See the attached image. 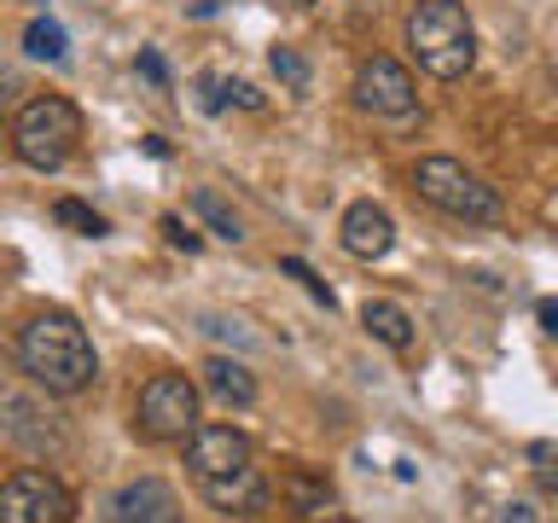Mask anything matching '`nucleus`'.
<instances>
[{
	"label": "nucleus",
	"mask_w": 558,
	"mask_h": 523,
	"mask_svg": "<svg viewBox=\"0 0 558 523\" xmlns=\"http://www.w3.org/2000/svg\"><path fill=\"white\" fill-rule=\"evenodd\" d=\"M17 366L29 373V384H41L47 396H82L99 378V355L94 338L76 314L64 308H41L35 320L17 331Z\"/></svg>",
	"instance_id": "1"
},
{
	"label": "nucleus",
	"mask_w": 558,
	"mask_h": 523,
	"mask_svg": "<svg viewBox=\"0 0 558 523\" xmlns=\"http://www.w3.org/2000/svg\"><path fill=\"white\" fill-rule=\"evenodd\" d=\"M408 52L436 82H460L477 64V29L460 0H418L408 17Z\"/></svg>",
	"instance_id": "2"
},
{
	"label": "nucleus",
	"mask_w": 558,
	"mask_h": 523,
	"mask_svg": "<svg viewBox=\"0 0 558 523\" xmlns=\"http://www.w3.org/2000/svg\"><path fill=\"white\" fill-rule=\"evenodd\" d=\"M82 134H87V122H82V111H76L64 94L24 99V105L12 111V151H17V163L41 169V174L64 169L70 157H76Z\"/></svg>",
	"instance_id": "3"
},
{
	"label": "nucleus",
	"mask_w": 558,
	"mask_h": 523,
	"mask_svg": "<svg viewBox=\"0 0 558 523\" xmlns=\"http://www.w3.org/2000/svg\"><path fill=\"white\" fill-rule=\"evenodd\" d=\"M413 192L453 221H500V192L483 174H471L465 163H453V157H418Z\"/></svg>",
	"instance_id": "4"
},
{
	"label": "nucleus",
	"mask_w": 558,
	"mask_h": 523,
	"mask_svg": "<svg viewBox=\"0 0 558 523\" xmlns=\"http://www.w3.org/2000/svg\"><path fill=\"white\" fill-rule=\"evenodd\" d=\"M134 430L146 442H186L198 430V384L186 373H157L140 384L134 401Z\"/></svg>",
	"instance_id": "5"
},
{
	"label": "nucleus",
	"mask_w": 558,
	"mask_h": 523,
	"mask_svg": "<svg viewBox=\"0 0 558 523\" xmlns=\"http://www.w3.org/2000/svg\"><path fill=\"white\" fill-rule=\"evenodd\" d=\"M0 523H76V495L52 471H12L0 483Z\"/></svg>",
	"instance_id": "6"
},
{
	"label": "nucleus",
	"mask_w": 558,
	"mask_h": 523,
	"mask_svg": "<svg viewBox=\"0 0 558 523\" xmlns=\"http://www.w3.org/2000/svg\"><path fill=\"white\" fill-rule=\"evenodd\" d=\"M186 465H192V483H227V477H239V471H251L256 465V448H251V436L233 430V425H198L186 436Z\"/></svg>",
	"instance_id": "7"
},
{
	"label": "nucleus",
	"mask_w": 558,
	"mask_h": 523,
	"mask_svg": "<svg viewBox=\"0 0 558 523\" xmlns=\"http://www.w3.org/2000/svg\"><path fill=\"white\" fill-rule=\"evenodd\" d=\"M355 105L361 111H373V117H413V105H418V87L408 76V64H396V59H366L355 70Z\"/></svg>",
	"instance_id": "8"
},
{
	"label": "nucleus",
	"mask_w": 558,
	"mask_h": 523,
	"mask_svg": "<svg viewBox=\"0 0 558 523\" xmlns=\"http://www.w3.org/2000/svg\"><path fill=\"white\" fill-rule=\"evenodd\" d=\"M105 518H111V523H186L181 495H174L163 477L122 483L117 495H111V506H105Z\"/></svg>",
	"instance_id": "9"
},
{
	"label": "nucleus",
	"mask_w": 558,
	"mask_h": 523,
	"mask_svg": "<svg viewBox=\"0 0 558 523\" xmlns=\"http://www.w3.org/2000/svg\"><path fill=\"white\" fill-rule=\"evenodd\" d=\"M338 244H343V251L355 256V262H384V256H390V244H396L390 209H378L373 198L349 204L343 221H338Z\"/></svg>",
	"instance_id": "10"
},
{
	"label": "nucleus",
	"mask_w": 558,
	"mask_h": 523,
	"mask_svg": "<svg viewBox=\"0 0 558 523\" xmlns=\"http://www.w3.org/2000/svg\"><path fill=\"white\" fill-rule=\"evenodd\" d=\"M198 495L216 506V512H227V518H251V512H262L268 506V477H262V465H251V471H239V477H227V483H204Z\"/></svg>",
	"instance_id": "11"
},
{
	"label": "nucleus",
	"mask_w": 558,
	"mask_h": 523,
	"mask_svg": "<svg viewBox=\"0 0 558 523\" xmlns=\"http://www.w3.org/2000/svg\"><path fill=\"white\" fill-rule=\"evenodd\" d=\"M279 495H286V506H291L296 523H326L331 506H338L331 483L314 477V471H286V477H279Z\"/></svg>",
	"instance_id": "12"
},
{
	"label": "nucleus",
	"mask_w": 558,
	"mask_h": 523,
	"mask_svg": "<svg viewBox=\"0 0 558 523\" xmlns=\"http://www.w3.org/2000/svg\"><path fill=\"white\" fill-rule=\"evenodd\" d=\"M361 326L373 331V338L384 349H413V314L401 308V303H384V296H366V308H361Z\"/></svg>",
	"instance_id": "13"
},
{
	"label": "nucleus",
	"mask_w": 558,
	"mask_h": 523,
	"mask_svg": "<svg viewBox=\"0 0 558 523\" xmlns=\"http://www.w3.org/2000/svg\"><path fill=\"white\" fill-rule=\"evenodd\" d=\"M204 384L216 390L227 408H256V378L244 373L239 361H227V355H209L204 361Z\"/></svg>",
	"instance_id": "14"
},
{
	"label": "nucleus",
	"mask_w": 558,
	"mask_h": 523,
	"mask_svg": "<svg viewBox=\"0 0 558 523\" xmlns=\"http://www.w3.org/2000/svg\"><path fill=\"white\" fill-rule=\"evenodd\" d=\"M233 99H239V105H251V111L262 105V94H256L251 82H233V76H221V70H204V76H198V111L216 117V111H227Z\"/></svg>",
	"instance_id": "15"
},
{
	"label": "nucleus",
	"mask_w": 558,
	"mask_h": 523,
	"mask_svg": "<svg viewBox=\"0 0 558 523\" xmlns=\"http://www.w3.org/2000/svg\"><path fill=\"white\" fill-rule=\"evenodd\" d=\"M35 418H41V413H35V408H29V401L17 396V390H7V384H0V430H12L17 442L41 448V442H47V430L35 425Z\"/></svg>",
	"instance_id": "16"
},
{
	"label": "nucleus",
	"mask_w": 558,
	"mask_h": 523,
	"mask_svg": "<svg viewBox=\"0 0 558 523\" xmlns=\"http://www.w3.org/2000/svg\"><path fill=\"white\" fill-rule=\"evenodd\" d=\"M24 52H29V59H47V64H64L70 41H64V29L52 24V17H29V29H24Z\"/></svg>",
	"instance_id": "17"
},
{
	"label": "nucleus",
	"mask_w": 558,
	"mask_h": 523,
	"mask_svg": "<svg viewBox=\"0 0 558 523\" xmlns=\"http://www.w3.org/2000/svg\"><path fill=\"white\" fill-rule=\"evenodd\" d=\"M192 209H198V216L209 221V227H216V239H244V227H239V216H233V209H227L221 198H216V192H209V186H198V192H192Z\"/></svg>",
	"instance_id": "18"
},
{
	"label": "nucleus",
	"mask_w": 558,
	"mask_h": 523,
	"mask_svg": "<svg viewBox=\"0 0 558 523\" xmlns=\"http://www.w3.org/2000/svg\"><path fill=\"white\" fill-rule=\"evenodd\" d=\"M268 64H274V76L291 87V94H308V59L296 47H274L268 52Z\"/></svg>",
	"instance_id": "19"
},
{
	"label": "nucleus",
	"mask_w": 558,
	"mask_h": 523,
	"mask_svg": "<svg viewBox=\"0 0 558 523\" xmlns=\"http://www.w3.org/2000/svg\"><path fill=\"white\" fill-rule=\"evenodd\" d=\"M279 268H286L291 279H303V291L314 296V303H326V308H338V296H331V285H326V279H320V273H314V268H308V262H303V256H286V262H279Z\"/></svg>",
	"instance_id": "20"
},
{
	"label": "nucleus",
	"mask_w": 558,
	"mask_h": 523,
	"mask_svg": "<svg viewBox=\"0 0 558 523\" xmlns=\"http://www.w3.org/2000/svg\"><path fill=\"white\" fill-rule=\"evenodd\" d=\"M52 216H59L64 227H76V233H105V216H94V209H87V204H76V198H59V204H52Z\"/></svg>",
	"instance_id": "21"
},
{
	"label": "nucleus",
	"mask_w": 558,
	"mask_h": 523,
	"mask_svg": "<svg viewBox=\"0 0 558 523\" xmlns=\"http://www.w3.org/2000/svg\"><path fill=\"white\" fill-rule=\"evenodd\" d=\"M17 94H24V76H17L12 64H0V117H12L17 105H24V99H17Z\"/></svg>",
	"instance_id": "22"
},
{
	"label": "nucleus",
	"mask_w": 558,
	"mask_h": 523,
	"mask_svg": "<svg viewBox=\"0 0 558 523\" xmlns=\"http://www.w3.org/2000/svg\"><path fill=\"white\" fill-rule=\"evenodd\" d=\"M163 233H169V244H174V251H198V233H192V227L181 221V216H163Z\"/></svg>",
	"instance_id": "23"
},
{
	"label": "nucleus",
	"mask_w": 558,
	"mask_h": 523,
	"mask_svg": "<svg viewBox=\"0 0 558 523\" xmlns=\"http://www.w3.org/2000/svg\"><path fill=\"white\" fill-rule=\"evenodd\" d=\"M495 523H541V512H535V506H530V500H506Z\"/></svg>",
	"instance_id": "24"
},
{
	"label": "nucleus",
	"mask_w": 558,
	"mask_h": 523,
	"mask_svg": "<svg viewBox=\"0 0 558 523\" xmlns=\"http://www.w3.org/2000/svg\"><path fill=\"white\" fill-rule=\"evenodd\" d=\"M140 70H146V76H151L157 87H163V82H169V70H163V59H157V52H151V47H146V52H140Z\"/></svg>",
	"instance_id": "25"
},
{
	"label": "nucleus",
	"mask_w": 558,
	"mask_h": 523,
	"mask_svg": "<svg viewBox=\"0 0 558 523\" xmlns=\"http://www.w3.org/2000/svg\"><path fill=\"white\" fill-rule=\"evenodd\" d=\"M274 7H286V12H308L314 0H274Z\"/></svg>",
	"instance_id": "26"
}]
</instances>
